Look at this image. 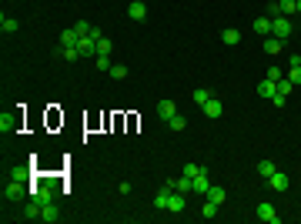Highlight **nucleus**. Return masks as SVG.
Here are the masks:
<instances>
[{
	"label": "nucleus",
	"instance_id": "f257e3e1",
	"mask_svg": "<svg viewBox=\"0 0 301 224\" xmlns=\"http://www.w3.org/2000/svg\"><path fill=\"white\" fill-rule=\"evenodd\" d=\"M271 34H275V37H281V40H288L291 34H295V20H291V17H284V14L271 17Z\"/></svg>",
	"mask_w": 301,
	"mask_h": 224
},
{
	"label": "nucleus",
	"instance_id": "f03ea898",
	"mask_svg": "<svg viewBox=\"0 0 301 224\" xmlns=\"http://www.w3.org/2000/svg\"><path fill=\"white\" fill-rule=\"evenodd\" d=\"M254 214H258V221H264V224H281V214L275 211V204H268V201H261V204L254 207Z\"/></svg>",
	"mask_w": 301,
	"mask_h": 224
},
{
	"label": "nucleus",
	"instance_id": "7ed1b4c3",
	"mask_svg": "<svg viewBox=\"0 0 301 224\" xmlns=\"http://www.w3.org/2000/svg\"><path fill=\"white\" fill-rule=\"evenodd\" d=\"M40 221H47V224H57L60 221V207L54 204V201H40Z\"/></svg>",
	"mask_w": 301,
	"mask_h": 224
},
{
	"label": "nucleus",
	"instance_id": "20e7f679",
	"mask_svg": "<svg viewBox=\"0 0 301 224\" xmlns=\"http://www.w3.org/2000/svg\"><path fill=\"white\" fill-rule=\"evenodd\" d=\"M77 50H80V57H97V40L91 34H84V37L77 40Z\"/></svg>",
	"mask_w": 301,
	"mask_h": 224
},
{
	"label": "nucleus",
	"instance_id": "39448f33",
	"mask_svg": "<svg viewBox=\"0 0 301 224\" xmlns=\"http://www.w3.org/2000/svg\"><path fill=\"white\" fill-rule=\"evenodd\" d=\"M188 194H181V191H171V198H168V211L171 214H181L184 207H188V201H184Z\"/></svg>",
	"mask_w": 301,
	"mask_h": 224
},
{
	"label": "nucleus",
	"instance_id": "423d86ee",
	"mask_svg": "<svg viewBox=\"0 0 301 224\" xmlns=\"http://www.w3.org/2000/svg\"><path fill=\"white\" fill-rule=\"evenodd\" d=\"M20 194H24V184H20V174H14V177L7 181V187H3V198L14 201V198H20Z\"/></svg>",
	"mask_w": 301,
	"mask_h": 224
},
{
	"label": "nucleus",
	"instance_id": "0eeeda50",
	"mask_svg": "<svg viewBox=\"0 0 301 224\" xmlns=\"http://www.w3.org/2000/svg\"><path fill=\"white\" fill-rule=\"evenodd\" d=\"M268 187H271V191H288L291 181H288V174H284V171H275V174L268 177Z\"/></svg>",
	"mask_w": 301,
	"mask_h": 224
},
{
	"label": "nucleus",
	"instance_id": "6e6552de",
	"mask_svg": "<svg viewBox=\"0 0 301 224\" xmlns=\"http://www.w3.org/2000/svg\"><path fill=\"white\" fill-rule=\"evenodd\" d=\"M207 191H211V171L204 168L198 177H194V194H204V198H207Z\"/></svg>",
	"mask_w": 301,
	"mask_h": 224
},
{
	"label": "nucleus",
	"instance_id": "1a4fd4ad",
	"mask_svg": "<svg viewBox=\"0 0 301 224\" xmlns=\"http://www.w3.org/2000/svg\"><path fill=\"white\" fill-rule=\"evenodd\" d=\"M127 17L131 20H148V7H144V0H131V7H127Z\"/></svg>",
	"mask_w": 301,
	"mask_h": 224
},
{
	"label": "nucleus",
	"instance_id": "9d476101",
	"mask_svg": "<svg viewBox=\"0 0 301 224\" xmlns=\"http://www.w3.org/2000/svg\"><path fill=\"white\" fill-rule=\"evenodd\" d=\"M174 191H181V194H194V177H188V174H181L177 181H168Z\"/></svg>",
	"mask_w": 301,
	"mask_h": 224
},
{
	"label": "nucleus",
	"instance_id": "9b49d317",
	"mask_svg": "<svg viewBox=\"0 0 301 224\" xmlns=\"http://www.w3.org/2000/svg\"><path fill=\"white\" fill-rule=\"evenodd\" d=\"M174 114H177V104H174V100H157V117H161V121H171Z\"/></svg>",
	"mask_w": 301,
	"mask_h": 224
},
{
	"label": "nucleus",
	"instance_id": "f8f14e48",
	"mask_svg": "<svg viewBox=\"0 0 301 224\" xmlns=\"http://www.w3.org/2000/svg\"><path fill=\"white\" fill-rule=\"evenodd\" d=\"M251 30H254V34H261V37H271V17H268V14L258 17L254 24H251Z\"/></svg>",
	"mask_w": 301,
	"mask_h": 224
},
{
	"label": "nucleus",
	"instance_id": "ddd939ff",
	"mask_svg": "<svg viewBox=\"0 0 301 224\" xmlns=\"http://www.w3.org/2000/svg\"><path fill=\"white\" fill-rule=\"evenodd\" d=\"M171 191H174V187L164 184L161 191H157V194H154V207H157V211H168V198H171Z\"/></svg>",
	"mask_w": 301,
	"mask_h": 224
},
{
	"label": "nucleus",
	"instance_id": "4468645a",
	"mask_svg": "<svg viewBox=\"0 0 301 224\" xmlns=\"http://www.w3.org/2000/svg\"><path fill=\"white\" fill-rule=\"evenodd\" d=\"M211 97H214V94L207 91V87H194V91H191V100H194L198 107H204V104L211 100Z\"/></svg>",
	"mask_w": 301,
	"mask_h": 224
},
{
	"label": "nucleus",
	"instance_id": "2eb2a0df",
	"mask_svg": "<svg viewBox=\"0 0 301 224\" xmlns=\"http://www.w3.org/2000/svg\"><path fill=\"white\" fill-rule=\"evenodd\" d=\"M40 198H30V201H27V207H24V218H30V221H37L40 218Z\"/></svg>",
	"mask_w": 301,
	"mask_h": 224
},
{
	"label": "nucleus",
	"instance_id": "dca6fc26",
	"mask_svg": "<svg viewBox=\"0 0 301 224\" xmlns=\"http://www.w3.org/2000/svg\"><path fill=\"white\" fill-rule=\"evenodd\" d=\"M281 47H284V40L281 37H264V54H281Z\"/></svg>",
	"mask_w": 301,
	"mask_h": 224
},
{
	"label": "nucleus",
	"instance_id": "f3484780",
	"mask_svg": "<svg viewBox=\"0 0 301 224\" xmlns=\"http://www.w3.org/2000/svg\"><path fill=\"white\" fill-rule=\"evenodd\" d=\"M204 114L211 117V121H218V117H221V100H218V97H211V100L204 104Z\"/></svg>",
	"mask_w": 301,
	"mask_h": 224
},
{
	"label": "nucleus",
	"instance_id": "a211bd4d",
	"mask_svg": "<svg viewBox=\"0 0 301 224\" xmlns=\"http://www.w3.org/2000/svg\"><path fill=\"white\" fill-rule=\"evenodd\" d=\"M221 40H225L227 47H234V44H241V30H234V27H227V30H221Z\"/></svg>",
	"mask_w": 301,
	"mask_h": 224
},
{
	"label": "nucleus",
	"instance_id": "6ab92c4d",
	"mask_svg": "<svg viewBox=\"0 0 301 224\" xmlns=\"http://www.w3.org/2000/svg\"><path fill=\"white\" fill-rule=\"evenodd\" d=\"M275 91H278V84H275V80H268V77L258 84V94H261V97H268V100L275 97Z\"/></svg>",
	"mask_w": 301,
	"mask_h": 224
},
{
	"label": "nucleus",
	"instance_id": "aec40b11",
	"mask_svg": "<svg viewBox=\"0 0 301 224\" xmlns=\"http://www.w3.org/2000/svg\"><path fill=\"white\" fill-rule=\"evenodd\" d=\"M77 40H80V34L71 27V30H64V34H60V47H77Z\"/></svg>",
	"mask_w": 301,
	"mask_h": 224
},
{
	"label": "nucleus",
	"instance_id": "412c9836",
	"mask_svg": "<svg viewBox=\"0 0 301 224\" xmlns=\"http://www.w3.org/2000/svg\"><path fill=\"white\" fill-rule=\"evenodd\" d=\"M207 201L225 204V201H227V191H225V187H214V184H211V191H207Z\"/></svg>",
	"mask_w": 301,
	"mask_h": 224
},
{
	"label": "nucleus",
	"instance_id": "4be33fe9",
	"mask_svg": "<svg viewBox=\"0 0 301 224\" xmlns=\"http://www.w3.org/2000/svg\"><path fill=\"white\" fill-rule=\"evenodd\" d=\"M107 74H111L114 80H127V74H131V71H127L124 64H111V71H107Z\"/></svg>",
	"mask_w": 301,
	"mask_h": 224
},
{
	"label": "nucleus",
	"instance_id": "5701e85b",
	"mask_svg": "<svg viewBox=\"0 0 301 224\" xmlns=\"http://www.w3.org/2000/svg\"><path fill=\"white\" fill-rule=\"evenodd\" d=\"M275 171H278V168H275V161H258V174H261L264 181H268V177H271Z\"/></svg>",
	"mask_w": 301,
	"mask_h": 224
},
{
	"label": "nucleus",
	"instance_id": "b1692460",
	"mask_svg": "<svg viewBox=\"0 0 301 224\" xmlns=\"http://www.w3.org/2000/svg\"><path fill=\"white\" fill-rule=\"evenodd\" d=\"M218 207H221V204H214V201H204V204H201V218H207V221H211V218H218Z\"/></svg>",
	"mask_w": 301,
	"mask_h": 224
},
{
	"label": "nucleus",
	"instance_id": "393cba45",
	"mask_svg": "<svg viewBox=\"0 0 301 224\" xmlns=\"http://www.w3.org/2000/svg\"><path fill=\"white\" fill-rule=\"evenodd\" d=\"M278 3H281L284 17H295V14H298V0H278Z\"/></svg>",
	"mask_w": 301,
	"mask_h": 224
},
{
	"label": "nucleus",
	"instance_id": "a878e982",
	"mask_svg": "<svg viewBox=\"0 0 301 224\" xmlns=\"http://www.w3.org/2000/svg\"><path fill=\"white\" fill-rule=\"evenodd\" d=\"M20 24L14 17H7V14H3V17H0V30H3V34H14V30H17Z\"/></svg>",
	"mask_w": 301,
	"mask_h": 224
},
{
	"label": "nucleus",
	"instance_id": "bb28decb",
	"mask_svg": "<svg viewBox=\"0 0 301 224\" xmlns=\"http://www.w3.org/2000/svg\"><path fill=\"white\" fill-rule=\"evenodd\" d=\"M14 127H17V117H7V114H3V117H0V131H3V134H10Z\"/></svg>",
	"mask_w": 301,
	"mask_h": 224
},
{
	"label": "nucleus",
	"instance_id": "cd10ccee",
	"mask_svg": "<svg viewBox=\"0 0 301 224\" xmlns=\"http://www.w3.org/2000/svg\"><path fill=\"white\" fill-rule=\"evenodd\" d=\"M168 127H171V131H184V127H188V121H184L181 114H174V117L168 121Z\"/></svg>",
	"mask_w": 301,
	"mask_h": 224
},
{
	"label": "nucleus",
	"instance_id": "c85d7f7f",
	"mask_svg": "<svg viewBox=\"0 0 301 224\" xmlns=\"http://www.w3.org/2000/svg\"><path fill=\"white\" fill-rule=\"evenodd\" d=\"M284 77H288V80H291V84L298 87V84H301V64H295V67H288V74H284Z\"/></svg>",
	"mask_w": 301,
	"mask_h": 224
},
{
	"label": "nucleus",
	"instance_id": "c756f323",
	"mask_svg": "<svg viewBox=\"0 0 301 224\" xmlns=\"http://www.w3.org/2000/svg\"><path fill=\"white\" fill-rule=\"evenodd\" d=\"M111 47H114L111 37H100V40H97V57H100V54H107V57H111Z\"/></svg>",
	"mask_w": 301,
	"mask_h": 224
},
{
	"label": "nucleus",
	"instance_id": "7c9ffc66",
	"mask_svg": "<svg viewBox=\"0 0 301 224\" xmlns=\"http://www.w3.org/2000/svg\"><path fill=\"white\" fill-rule=\"evenodd\" d=\"M281 77H284V71L278 67V64H271V67H268V80H275V84H278Z\"/></svg>",
	"mask_w": 301,
	"mask_h": 224
},
{
	"label": "nucleus",
	"instance_id": "2f4dec72",
	"mask_svg": "<svg viewBox=\"0 0 301 224\" xmlns=\"http://www.w3.org/2000/svg\"><path fill=\"white\" fill-rule=\"evenodd\" d=\"M291 91H295V84H291L288 77H281V80H278V94H284V97H288Z\"/></svg>",
	"mask_w": 301,
	"mask_h": 224
},
{
	"label": "nucleus",
	"instance_id": "473e14b6",
	"mask_svg": "<svg viewBox=\"0 0 301 224\" xmlns=\"http://www.w3.org/2000/svg\"><path fill=\"white\" fill-rule=\"evenodd\" d=\"M60 57H64V60H77L80 50H77V47H60Z\"/></svg>",
	"mask_w": 301,
	"mask_h": 224
},
{
	"label": "nucleus",
	"instance_id": "72a5a7b5",
	"mask_svg": "<svg viewBox=\"0 0 301 224\" xmlns=\"http://www.w3.org/2000/svg\"><path fill=\"white\" fill-rule=\"evenodd\" d=\"M201 164H194V161H188V164H184V174H188V177H198V174H201Z\"/></svg>",
	"mask_w": 301,
	"mask_h": 224
},
{
	"label": "nucleus",
	"instance_id": "f704fd0d",
	"mask_svg": "<svg viewBox=\"0 0 301 224\" xmlns=\"http://www.w3.org/2000/svg\"><path fill=\"white\" fill-rule=\"evenodd\" d=\"M74 30L80 34V37H84V34H91V24H87V20H77V24H74Z\"/></svg>",
	"mask_w": 301,
	"mask_h": 224
},
{
	"label": "nucleus",
	"instance_id": "c9c22d12",
	"mask_svg": "<svg viewBox=\"0 0 301 224\" xmlns=\"http://www.w3.org/2000/svg\"><path fill=\"white\" fill-rule=\"evenodd\" d=\"M97 71H111V57H107V54L97 57Z\"/></svg>",
	"mask_w": 301,
	"mask_h": 224
},
{
	"label": "nucleus",
	"instance_id": "e433bc0d",
	"mask_svg": "<svg viewBox=\"0 0 301 224\" xmlns=\"http://www.w3.org/2000/svg\"><path fill=\"white\" fill-rule=\"evenodd\" d=\"M271 100H275V107H284V104H288V97H284V94H278V91H275V97H271Z\"/></svg>",
	"mask_w": 301,
	"mask_h": 224
},
{
	"label": "nucleus",
	"instance_id": "4c0bfd02",
	"mask_svg": "<svg viewBox=\"0 0 301 224\" xmlns=\"http://www.w3.org/2000/svg\"><path fill=\"white\" fill-rule=\"evenodd\" d=\"M117 191H121V194H131L134 184H131V181H121V184H117Z\"/></svg>",
	"mask_w": 301,
	"mask_h": 224
},
{
	"label": "nucleus",
	"instance_id": "58836bf2",
	"mask_svg": "<svg viewBox=\"0 0 301 224\" xmlns=\"http://www.w3.org/2000/svg\"><path fill=\"white\" fill-rule=\"evenodd\" d=\"M298 14H301V0H298Z\"/></svg>",
	"mask_w": 301,
	"mask_h": 224
}]
</instances>
